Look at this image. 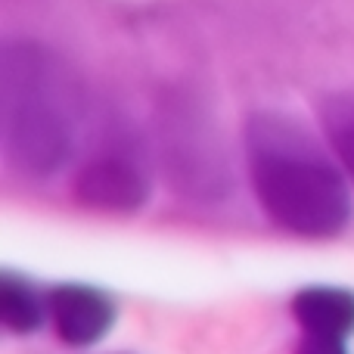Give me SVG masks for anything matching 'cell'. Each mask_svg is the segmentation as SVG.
<instances>
[{
  "instance_id": "6da1fadb",
  "label": "cell",
  "mask_w": 354,
  "mask_h": 354,
  "mask_svg": "<svg viewBox=\"0 0 354 354\" xmlns=\"http://www.w3.org/2000/svg\"><path fill=\"white\" fill-rule=\"evenodd\" d=\"M84 128V87L56 50L10 41L0 53V134L22 174H56Z\"/></svg>"
},
{
  "instance_id": "7a4b0ae2",
  "label": "cell",
  "mask_w": 354,
  "mask_h": 354,
  "mask_svg": "<svg viewBox=\"0 0 354 354\" xmlns=\"http://www.w3.org/2000/svg\"><path fill=\"white\" fill-rule=\"evenodd\" d=\"M249 177L270 221L299 236H333L351 218L345 177L317 143L277 112L245 122Z\"/></svg>"
},
{
  "instance_id": "3957f363",
  "label": "cell",
  "mask_w": 354,
  "mask_h": 354,
  "mask_svg": "<svg viewBox=\"0 0 354 354\" xmlns=\"http://www.w3.org/2000/svg\"><path fill=\"white\" fill-rule=\"evenodd\" d=\"M162 168L168 183L189 199L218 202L233 187L230 165L214 134L183 115H171L162 128Z\"/></svg>"
},
{
  "instance_id": "277c9868",
  "label": "cell",
  "mask_w": 354,
  "mask_h": 354,
  "mask_svg": "<svg viewBox=\"0 0 354 354\" xmlns=\"http://www.w3.org/2000/svg\"><path fill=\"white\" fill-rule=\"evenodd\" d=\"M50 320L66 345H97L115 324V305L103 292L81 283H66L50 292Z\"/></svg>"
},
{
  "instance_id": "5b68a950",
  "label": "cell",
  "mask_w": 354,
  "mask_h": 354,
  "mask_svg": "<svg viewBox=\"0 0 354 354\" xmlns=\"http://www.w3.org/2000/svg\"><path fill=\"white\" fill-rule=\"evenodd\" d=\"M75 196L100 212H134L147 202V180L131 162L103 156L87 162L75 177Z\"/></svg>"
},
{
  "instance_id": "8992f818",
  "label": "cell",
  "mask_w": 354,
  "mask_h": 354,
  "mask_svg": "<svg viewBox=\"0 0 354 354\" xmlns=\"http://www.w3.org/2000/svg\"><path fill=\"white\" fill-rule=\"evenodd\" d=\"M292 314L308 336L345 339L354 333V292L311 286L292 299Z\"/></svg>"
},
{
  "instance_id": "52a82bcc",
  "label": "cell",
  "mask_w": 354,
  "mask_h": 354,
  "mask_svg": "<svg viewBox=\"0 0 354 354\" xmlns=\"http://www.w3.org/2000/svg\"><path fill=\"white\" fill-rule=\"evenodd\" d=\"M320 124L336 159L354 174V93L326 97L320 103Z\"/></svg>"
},
{
  "instance_id": "ba28073f",
  "label": "cell",
  "mask_w": 354,
  "mask_h": 354,
  "mask_svg": "<svg viewBox=\"0 0 354 354\" xmlns=\"http://www.w3.org/2000/svg\"><path fill=\"white\" fill-rule=\"evenodd\" d=\"M0 324L12 333H35L41 326V301L19 277H0Z\"/></svg>"
},
{
  "instance_id": "9c48e42d",
  "label": "cell",
  "mask_w": 354,
  "mask_h": 354,
  "mask_svg": "<svg viewBox=\"0 0 354 354\" xmlns=\"http://www.w3.org/2000/svg\"><path fill=\"white\" fill-rule=\"evenodd\" d=\"M342 342H345V339L308 336V333H305V339H301V345H299V351H295V354H348Z\"/></svg>"
}]
</instances>
